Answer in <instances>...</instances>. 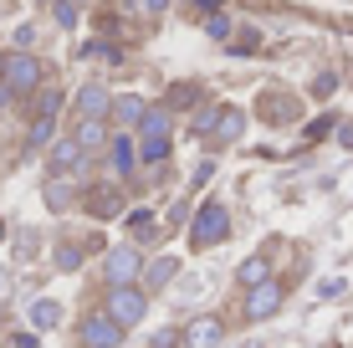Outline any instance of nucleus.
Returning <instances> with one entry per match:
<instances>
[{"label": "nucleus", "instance_id": "19", "mask_svg": "<svg viewBox=\"0 0 353 348\" xmlns=\"http://www.w3.org/2000/svg\"><path fill=\"white\" fill-rule=\"evenodd\" d=\"M133 164H139V149L128 139H113V170H133Z\"/></svg>", "mask_w": 353, "mask_h": 348}, {"label": "nucleus", "instance_id": "30", "mask_svg": "<svg viewBox=\"0 0 353 348\" xmlns=\"http://www.w3.org/2000/svg\"><path fill=\"white\" fill-rule=\"evenodd\" d=\"M154 348H174V333H159V338H154Z\"/></svg>", "mask_w": 353, "mask_h": 348}, {"label": "nucleus", "instance_id": "17", "mask_svg": "<svg viewBox=\"0 0 353 348\" xmlns=\"http://www.w3.org/2000/svg\"><path fill=\"white\" fill-rule=\"evenodd\" d=\"M174 272H179V261H174V256H159L143 277H149V287H164V282H174Z\"/></svg>", "mask_w": 353, "mask_h": 348}, {"label": "nucleus", "instance_id": "32", "mask_svg": "<svg viewBox=\"0 0 353 348\" xmlns=\"http://www.w3.org/2000/svg\"><path fill=\"white\" fill-rule=\"evenodd\" d=\"M6 103H10V92H6V88H0V108H6Z\"/></svg>", "mask_w": 353, "mask_h": 348}, {"label": "nucleus", "instance_id": "20", "mask_svg": "<svg viewBox=\"0 0 353 348\" xmlns=\"http://www.w3.org/2000/svg\"><path fill=\"white\" fill-rule=\"evenodd\" d=\"M108 108H113L123 123H139V118H143V98H118V103H108Z\"/></svg>", "mask_w": 353, "mask_h": 348}, {"label": "nucleus", "instance_id": "27", "mask_svg": "<svg viewBox=\"0 0 353 348\" xmlns=\"http://www.w3.org/2000/svg\"><path fill=\"white\" fill-rule=\"evenodd\" d=\"M149 231H154V215L139 210V215H133V236H149Z\"/></svg>", "mask_w": 353, "mask_h": 348}, {"label": "nucleus", "instance_id": "10", "mask_svg": "<svg viewBox=\"0 0 353 348\" xmlns=\"http://www.w3.org/2000/svg\"><path fill=\"white\" fill-rule=\"evenodd\" d=\"M77 113H82V123H103L108 92H103V88H82V92H77Z\"/></svg>", "mask_w": 353, "mask_h": 348}, {"label": "nucleus", "instance_id": "22", "mask_svg": "<svg viewBox=\"0 0 353 348\" xmlns=\"http://www.w3.org/2000/svg\"><path fill=\"white\" fill-rule=\"evenodd\" d=\"M57 267H62V272H77V267H82V246H72V241L57 246Z\"/></svg>", "mask_w": 353, "mask_h": 348}, {"label": "nucleus", "instance_id": "3", "mask_svg": "<svg viewBox=\"0 0 353 348\" xmlns=\"http://www.w3.org/2000/svg\"><path fill=\"white\" fill-rule=\"evenodd\" d=\"M143 313H149V297H143L139 287H113V292H108V318H113L118 328H133Z\"/></svg>", "mask_w": 353, "mask_h": 348}, {"label": "nucleus", "instance_id": "14", "mask_svg": "<svg viewBox=\"0 0 353 348\" xmlns=\"http://www.w3.org/2000/svg\"><path fill=\"white\" fill-rule=\"evenodd\" d=\"M261 118H297V98H282V92L261 98Z\"/></svg>", "mask_w": 353, "mask_h": 348}, {"label": "nucleus", "instance_id": "7", "mask_svg": "<svg viewBox=\"0 0 353 348\" xmlns=\"http://www.w3.org/2000/svg\"><path fill=\"white\" fill-rule=\"evenodd\" d=\"M82 205H88L97 221H113V215L123 210V195H118V185H88L82 190Z\"/></svg>", "mask_w": 353, "mask_h": 348}, {"label": "nucleus", "instance_id": "35", "mask_svg": "<svg viewBox=\"0 0 353 348\" xmlns=\"http://www.w3.org/2000/svg\"><path fill=\"white\" fill-rule=\"evenodd\" d=\"M67 6H77V0H67Z\"/></svg>", "mask_w": 353, "mask_h": 348}, {"label": "nucleus", "instance_id": "11", "mask_svg": "<svg viewBox=\"0 0 353 348\" xmlns=\"http://www.w3.org/2000/svg\"><path fill=\"white\" fill-rule=\"evenodd\" d=\"M236 282L246 287V292H251V287H261V282H272V261H266V256H246L236 267Z\"/></svg>", "mask_w": 353, "mask_h": 348}, {"label": "nucleus", "instance_id": "25", "mask_svg": "<svg viewBox=\"0 0 353 348\" xmlns=\"http://www.w3.org/2000/svg\"><path fill=\"white\" fill-rule=\"evenodd\" d=\"M205 26H210V36H221V41H225V36H230V16H221V10H210V21H205Z\"/></svg>", "mask_w": 353, "mask_h": 348}, {"label": "nucleus", "instance_id": "28", "mask_svg": "<svg viewBox=\"0 0 353 348\" xmlns=\"http://www.w3.org/2000/svg\"><path fill=\"white\" fill-rule=\"evenodd\" d=\"M57 21H62V26H72V21H77V6H67V0H62V6H57Z\"/></svg>", "mask_w": 353, "mask_h": 348}, {"label": "nucleus", "instance_id": "5", "mask_svg": "<svg viewBox=\"0 0 353 348\" xmlns=\"http://www.w3.org/2000/svg\"><path fill=\"white\" fill-rule=\"evenodd\" d=\"M282 297H287V287L282 282H261V287H251L246 292V323H266L282 307Z\"/></svg>", "mask_w": 353, "mask_h": 348}, {"label": "nucleus", "instance_id": "31", "mask_svg": "<svg viewBox=\"0 0 353 348\" xmlns=\"http://www.w3.org/2000/svg\"><path fill=\"white\" fill-rule=\"evenodd\" d=\"M338 139H343V149H353V123L343 128V134H338Z\"/></svg>", "mask_w": 353, "mask_h": 348}, {"label": "nucleus", "instance_id": "29", "mask_svg": "<svg viewBox=\"0 0 353 348\" xmlns=\"http://www.w3.org/2000/svg\"><path fill=\"white\" fill-rule=\"evenodd\" d=\"M333 88H338V77H327V72H323V77H318V88H312V92H318V98H327Z\"/></svg>", "mask_w": 353, "mask_h": 348}, {"label": "nucleus", "instance_id": "23", "mask_svg": "<svg viewBox=\"0 0 353 348\" xmlns=\"http://www.w3.org/2000/svg\"><path fill=\"white\" fill-rule=\"evenodd\" d=\"M194 103H200V88H194V82L174 88V98H169V108H194Z\"/></svg>", "mask_w": 353, "mask_h": 348}, {"label": "nucleus", "instance_id": "4", "mask_svg": "<svg viewBox=\"0 0 353 348\" xmlns=\"http://www.w3.org/2000/svg\"><path fill=\"white\" fill-rule=\"evenodd\" d=\"M241 128H246V113H241V108H221V113H205L200 118V139L205 143H236L241 139Z\"/></svg>", "mask_w": 353, "mask_h": 348}, {"label": "nucleus", "instance_id": "21", "mask_svg": "<svg viewBox=\"0 0 353 348\" xmlns=\"http://www.w3.org/2000/svg\"><path fill=\"white\" fill-rule=\"evenodd\" d=\"M52 134H57V118H36V123H31V149L52 143Z\"/></svg>", "mask_w": 353, "mask_h": 348}, {"label": "nucleus", "instance_id": "24", "mask_svg": "<svg viewBox=\"0 0 353 348\" xmlns=\"http://www.w3.org/2000/svg\"><path fill=\"white\" fill-rule=\"evenodd\" d=\"M139 154H143L149 164H159L164 154H169V139H143V149H139Z\"/></svg>", "mask_w": 353, "mask_h": 348}, {"label": "nucleus", "instance_id": "26", "mask_svg": "<svg viewBox=\"0 0 353 348\" xmlns=\"http://www.w3.org/2000/svg\"><path fill=\"white\" fill-rule=\"evenodd\" d=\"M256 46H261V36H256V31H241V36H236V46H230V52H241V57H246V52H256Z\"/></svg>", "mask_w": 353, "mask_h": 348}, {"label": "nucleus", "instance_id": "8", "mask_svg": "<svg viewBox=\"0 0 353 348\" xmlns=\"http://www.w3.org/2000/svg\"><path fill=\"white\" fill-rule=\"evenodd\" d=\"M139 251H128V246H118V251H108V287H133V277H139Z\"/></svg>", "mask_w": 353, "mask_h": 348}, {"label": "nucleus", "instance_id": "1", "mask_svg": "<svg viewBox=\"0 0 353 348\" xmlns=\"http://www.w3.org/2000/svg\"><path fill=\"white\" fill-rule=\"evenodd\" d=\"M46 82V67L36 62L31 52H10V57H0V88L16 98V92H36Z\"/></svg>", "mask_w": 353, "mask_h": 348}, {"label": "nucleus", "instance_id": "13", "mask_svg": "<svg viewBox=\"0 0 353 348\" xmlns=\"http://www.w3.org/2000/svg\"><path fill=\"white\" fill-rule=\"evenodd\" d=\"M72 143H77L82 154H92V149H103V143H108V128L103 123H77V139H72Z\"/></svg>", "mask_w": 353, "mask_h": 348}, {"label": "nucleus", "instance_id": "6", "mask_svg": "<svg viewBox=\"0 0 353 348\" xmlns=\"http://www.w3.org/2000/svg\"><path fill=\"white\" fill-rule=\"evenodd\" d=\"M118 338H123V328H118L108 313H88L82 318V343L88 348H118Z\"/></svg>", "mask_w": 353, "mask_h": 348}, {"label": "nucleus", "instance_id": "18", "mask_svg": "<svg viewBox=\"0 0 353 348\" xmlns=\"http://www.w3.org/2000/svg\"><path fill=\"white\" fill-rule=\"evenodd\" d=\"M31 323H36V328H57V323H62V307H57V303H46V297H41V303L31 307Z\"/></svg>", "mask_w": 353, "mask_h": 348}, {"label": "nucleus", "instance_id": "34", "mask_svg": "<svg viewBox=\"0 0 353 348\" xmlns=\"http://www.w3.org/2000/svg\"><path fill=\"white\" fill-rule=\"evenodd\" d=\"M0 236H6V225H0Z\"/></svg>", "mask_w": 353, "mask_h": 348}, {"label": "nucleus", "instance_id": "2", "mask_svg": "<svg viewBox=\"0 0 353 348\" xmlns=\"http://www.w3.org/2000/svg\"><path fill=\"white\" fill-rule=\"evenodd\" d=\"M225 231H230V215H225V205H215V200H205V205L194 210L190 241H194V246H210V241H225Z\"/></svg>", "mask_w": 353, "mask_h": 348}, {"label": "nucleus", "instance_id": "33", "mask_svg": "<svg viewBox=\"0 0 353 348\" xmlns=\"http://www.w3.org/2000/svg\"><path fill=\"white\" fill-rule=\"evenodd\" d=\"M149 6H154V10H159V6H164V0H149Z\"/></svg>", "mask_w": 353, "mask_h": 348}, {"label": "nucleus", "instance_id": "15", "mask_svg": "<svg viewBox=\"0 0 353 348\" xmlns=\"http://www.w3.org/2000/svg\"><path fill=\"white\" fill-rule=\"evenodd\" d=\"M139 128H143V139H164V128H169V113H164V108H143Z\"/></svg>", "mask_w": 353, "mask_h": 348}, {"label": "nucleus", "instance_id": "9", "mask_svg": "<svg viewBox=\"0 0 353 348\" xmlns=\"http://www.w3.org/2000/svg\"><path fill=\"white\" fill-rule=\"evenodd\" d=\"M221 323H215V318H194L190 323V328H185V348H215V343H221Z\"/></svg>", "mask_w": 353, "mask_h": 348}, {"label": "nucleus", "instance_id": "16", "mask_svg": "<svg viewBox=\"0 0 353 348\" xmlns=\"http://www.w3.org/2000/svg\"><path fill=\"white\" fill-rule=\"evenodd\" d=\"M72 200H77V190H72L67 179H52V185H46V205H52V210H67Z\"/></svg>", "mask_w": 353, "mask_h": 348}, {"label": "nucleus", "instance_id": "12", "mask_svg": "<svg viewBox=\"0 0 353 348\" xmlns=\"http://www.w3.org/2000/svg\"><path fill=\"white\" fill-rule=\"evenodd\" d=\"M77 164H82V149H77L72 139H62V143L52 149V174H72Z\"/></svg>", "mask_w": 353, "mask_h": 348}]
</instances>
